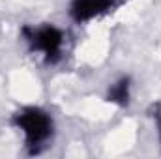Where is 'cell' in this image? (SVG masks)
<instances>
[{"mask_svg": "<svg viewBox=\"0 0 161 159\" xmlns=\"http://www.w3.org/2000/svg\"><path fill=\"white\" fill-rule=\"evenodd\" d=\"M15 127L25 135L30 152H40L53 137V118L40 107H25L13 116Z\"/></svg>", "mask_w": 161, "mask_h": 159, "instance_id": "6da1fadb", "label": "cell"}, {"mask_svg": "<svg viewBox=\"0 0 161 159\" xmlns=\"http://www.w3.org/2000/svg\"><path fill=\"white\" fill-rule=\"evenodd\" d=\"M23 36L28 41L30 49L41 52V56L47 62H56L62 52L64 45V34L60 28L53 25H43V26H26L23 28Z\"/></svg>", "mask_w": 161, "mask_h": 159, "instance_id": "7a4b0ae2", "label": "cell"}, {"mask_svg": "<svg viewBox=\"0 0 161 159\" xmlns=\"http://www.w3.org/2000/svg\"><path fill=\"white\" fill-rule=\"evenodd\" d=\"M114 8V0H71L69 15L77 23H86L109 13Z\"/></svg>", "mask_w": 161, "mask_h": 159, "instance_id": "3957f363", "label": "cell"}, {"mask_svg": "<svg viewBox=\"0 0 161 159\" xmlns=\"http://www.w3.org/2000/svg\"><path fill=\"white\" fill-rule=\"evenodd\" d=\"M109 101L116 105H127L129 103V79L116 80L109 88Z\"/></svg>", "mask_w": 161, "mask_h": 159, "instance_id": "277c9868", "label": "cell"}, {"mask_svg": "<svg viewBox=\"0 0 161 159\" xmlns=\"http://www.w3.org/2000/svg\"><path fill=\"white\" fill-rule=\"evenodd\" d=\"M158 127H159L158 131H159V140H161V112L158 114Z\"/></svg>", "mask_w": 161, "mask_h": 159, "instance_id": "5b68a950", "label": "cell"}]
</instances>
